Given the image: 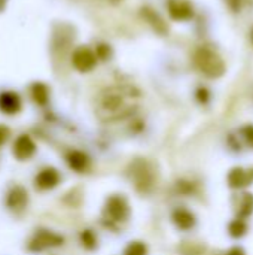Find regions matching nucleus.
I'll return each mask as SVG.
<instances>
[{
  "mask_svg": "<svg viewBox=\"0 0 253 255\" xmlns=\"http://www.w3.org/2000/svg\"><path fill=\"white\" fill-rule=\"evenodd\" d=\"M246 230H248V226H246V223L243 221V220H234L231 224H230V227H228V232H230V235L233 236V238H242L245 233H246Z\"/></svg>",
  "mask_w": 253,
  "mask_h": 255,
  "instance_id": "19",
  "label": "nucleus"
},
{
  "mask_svg": "<svg viewBox=\"0 0 253 255\" xmlns=\"http://www.w3.org/2000/svg\"><path fill=\"white\" fill-rule=\"evenodd\" d=\"M97 61H98L97 55L89 46L81 45V46L75 48L72 52V64L81 73L91 72L97 66Z\"/></svg>",
  "mask_w": 253,
  "mask_h": 255,
  "instance_id": "6",
  "label": "nucleus"
},
{
  "mask_svg": "<svg viewBox=\"0 0 253 255\" xmlns=\"http://www.w3.org/2000/svg\"><path fill=\"white\" fill-rule=\"evenodd\" d=\"M140 93L133 85H112L104 88L95 103V112L101 121H118L130 117L139 102Z\"/></svg>",
  "mask_w": 253,
  "mask_h": 255,
  "instance_id": "1",
  "label": "nucleus"
},
{
  "mask_svg": "<svg viewBox=\"0 0 253 255\" xmlns=\"http://www.w3.org/2000/svg\"><path fill=\"white\" fill-rule=\"evenodd\" d=\"M34 152H36V145H34V142L31 140L30 136L21 134L15 140V143H13V155H15L16 160H19V161L28 160Z\"/></svg>",
  "mask_w": 253,
  "mask_h": 255,
  "instance_id": "12",
  "label": "nucleus"
},
{
  "mask_svg": "<svg viewBox=\"0 0 253 255\" xmlns=\"http://www.w3.org/2000/svg\"><path fill=\"white\" fill-rule=\"evenodd\" d=\"M27 202H28V196H27V191L16 185L13 187L9 194H7V199H6V205L7 208L13 209V211H21L27 206Z\"/></svg>",
  "mask_w": 253,
  "mask_h": 255,
  "instance_id": "14",
  "label": "nucleus"
},
{
  "mask_svg": "<svg viewBox=\"0 0 253 255\" xmlns=\"http://www.w3.org/2000/svg\"><path fill=\"white\" fill-rule=\"evenodd\" d=\"M194 63H195V67L207 78L216 79L225 73V63L222 57L216 51L207 46H201L195 51Z\"/></svg>",
  "mask_w": 253,
  "mask_h": 255,
  "instance_id": "2",
  "label": "nucleus"
},
{
  "mask_svg": "<svg viewBox=\"0 0 253 255\" xmlns=\"http://www.w3.org/2000/svg\"><path fill=\"white\" fill-rule=\"evenodd\" d=\"M30 94H31V99L34 100V103H37L40 106H45L49 100V88L43 82H34L30 88Z\"/></svg>",
  "mask_w": 253,
  "mask_h": 255,
  "instance_id": "17",
  "label": "nucleus"
},
{
  "mask_svg": "<svg viewBox=\"0 0 253 255\" xmlns=\"http://www.w3.org/2000/svg\"><path fill=\"white\" fill-rule=\"evenodd\" d=\"M169 13L176 21H189L194 16V6L188 0H169Z\"/></svg>",
  "mask_w": 253,
  "mask_h": 255,
  "instance_id": "8",
  "label": "nucleus"
},
{
  "mask_svg": "<svg viewBox=\"0 0 253 255\" xmlns=\"http://www.w3.org/2000/svg\"><path fill=\"white\" fill-rule=\"evenodd\" d=\"M110 3H113V4H118L119 1H122V0H109Z\"/></svg>",
  "mask_w": 253,
  "mask_h": 255,
  "instance_id": "29",
  "label": "nucleus"
},
{
  "mask_svg": "<svg viewBox=\"0 0 253 255\" xmlns=\"http://www.w3.org/2000/svg\"><path fill=\"white\" fill-rule=\"evenodd\" d=\"M228 6L231 7L233 12H239L240 6H242V0H227Z\"/></svg>",
  "mask_w": 253,
  "mask_h": 255,
  "instance_id": "26",
  "label": "nucleus"
},
{
  "mask_svg": "<svg viewBox=\"0 0 253 255\" xmlns=\"http://www.w3.org/2000/svg\"><path fill=\"white\" fill-rule=\"evenodd\" d=\"M81 242L85 248L88 250H94L95 245H97V239L94 236V233L91 230H84L82 235H81Z\"/></svg>",
  "mask_w": 253,
  "mask_h": 255,
  "instance_id": "21",
  "label": "nucleus"
},
{
  "mask_svg": "<svg viewBox=\"0 0 253 255\" xmlns=\"http://www.w3.org/2000/svg\"><path fill=\"white\" fill-rule=\"evenodd\" d=\"M130 178L134 182V187L142 193L149 191L151 187L154 185V173L149 164L143 160H137L131 164Z\"/></svg>",
  "mask_w": 253,
  "mask_h": 255,
  "instance_id": "4",
  "label": "nucleus"
},
{
  "mask_svg": "<svg viewBox=\"0 0 253 255\" xmlns=\"http://www.w3.org/2000/svg\"><path fill=\"white\" fill-rule=\"evenodd\" d=\"M64 242V239L51 232V230H37L33 238L30 239V244H28V250L33 251V253H39V251H43V250H48V248H52V247H60L61 244Z\"/></svg>",
  "mask_w": 253,
  "mask_h": 255,
  "instance_id": "7",
  "label": "nucleus"
},
{
  "mask_svg": "<svg viewBox=\"0 0 253 255\" xmlns=\"http://www.w3.org/2000/svg\"><path fill=\"white\" fill-rule=\"evenodd\" d=\"M253 212V194L248 193L243 196V200H242V205H240V209H239V217L240 220L242 218H248L251 214Z\"/></svg>",
  "mask_w": 253,
  "mask_h": 255,
  "instance_id": "18",
  "label": "nucleus"
},
{
  "mask_svg": "<svg viewBox=\"0 0 253 255\" xmlns=\"http://www.w3.org/2000/svg\"><path fill=\"white\" fill-rule=\"evenodd\" d=\"M67 164H69V167L72 170L82 173V172H85L88 169L89 158H88V155H85L81 151H72V152L67 154Z\"/></svg>",
  "mask_w": 253,
  "mask_h": 255,
  "instance_id": "15",
  "label": "nucleus"
},
{
  "mask_svg": "<svg viewBox=\"0 0 253 255\" xmlns=\"http://www.w3.org/2000/svg\"><path fill=\"white\" fill-rule=\"evenodd\" d=\"M9 137V128L6 126H0V146L7 140Z\"/></svg>",
  "mask_w": 253,
  "mask_h": 255,
  "instance_id": "25",
  "label": "nucleus"
},
{
  "mask_svg": "<svg viewBox=\"0 0 253 255\" xmlns=\"http://www.w3.org/2000/svg\"><path fill=\"white\" fill-rule=\"evenodd\" d=\"M58 182H60V173L52 167L40 170L37 173V176L34 178V185L39 190H51V188L57 187Z\"/></svg>",
  "mask_w": 253,
  "mask_h": 255,
  "instance_id": "13",
  "label": "nucleus"
},
{
  "mask_svg": "<svg viewBox=\"0 0 253 255\" xmlns=\"http://www.w3.org/2000/svg\"><path fill=\"white\" fill-rule=\"evenodd\" d=\"M140 15H142V18L152 27V30H154L155 33H158V34H161V36H166V34H167L169 27H167L166 21L163 19V16H161L155 9H152V7H149V6H145V7H142Z\"/></svg>",
  "mask_w": 253,
  "mask_h": 255,
  "instance_id": "11",
  "label": "nucleus"
},
{
  "mask_svg": "<svg viewBox=\"0 0 253 255\" xmlns=\"http://www.w3.org/2000/svg\"><path fill=\"white\" fill-rule=\"evenodd\" d=\"M251 42H252V45H253V27H252V30H251Z\"/></svg>",
  "mask_w": 253,
  "mask_h": 255,
  "instance_id": "30",
  "label": "nucleus"
},
{
  "mask_svg": "<svg viewBox=\"0 0 253 255\" xmlns=\"http://www.w3.org/2000/svg\"><path fill=\"white\" fill-rule=\"evenodd\" d=\"M75 40V28L69 24H60L54 27L51 51L55 58H63Z\"/></svg>",
  "mask_w": 253,
  "mask_h": 255,
  "instance_id": "3",
  "label": "nucleus"
},
{
  "mask_svg": "<svg viewBox=\"0 0 253 255\" xmlns=\"http://www.w3.org/2000/svg\"><path fill=\"white\" fill-rule=\"evenodd\" d=\"M146 245L142 242H131L125 250V255H146Z\"/></svg>",
  "mask_w": 253,
  "mask_h": 255,
  "instance_id": "22",
  "label": "nucleus"
},
{
  "mask_svg": "<svg viewBox=\"0 0 253 255\" xmlns=\"http://www.w3.org/2000/svg\"><path fill=\"white\" fill-rule=\"evenodd\" d=\"M240 133H242L245 142H246L251 148H253V124L243 126V127L240 128Z\"/></svg>",
  "mask_w": 253,
  "mask_h": 255,
  "instance_id": "23",
  "label": "nucleus"
},
{
  "mask_svg": "<svg viewBox=\"0 0 253 255\" xmlns=\"http://www.w3.org/2000/svg\"><path fill=\"white\" fill-rule=\"evenodd\" d=\"M227 255H246V254H245V251H243L240 247H234V248H231V250L228 251V254Z\"/></svg>",
  "mask_w": 253,
  "mask_h": 255,
  "instance_id": "27",
  "label": "nucleus"
},
{
  "mask_svg": "<svg viewBox=\"0 0 253 255\" xmlns=\"http://www.w3.org/2000/svg\"><path fill=\"white\" fill-rule=\"evenodd\" d=\"M209 99H210V93H209V90H207V88H204V87H200V88L197 90V100H198L200 103H207V102H209Z\"/></svg>",
  "mask_w": 253,
  "mask_h": 255,
  "instance_id": "24",
  "label": "nucleus"
},
{
  "mask_svg": "<svg viewBox=\"0 0 253 255\" xmlns=\"http://www.w3.org/2000/svg\"><path fill=\"white\" fill-rule=\"evenodd\" d=\"M95 55H97V60H101V61H107V60H110V57H112V54H113V51H112V46L109 45V43H98L97 46H95Z\"/></svg>",
  "mask_w": 253,
  "mask_h": 255,
  "instance_id": "20",
  "label": "nucleus"
},
{
  "mask_svg": "<svg viewBox=\"0 0 253 255\" xmlns=\"http://www.w3.org/2000/svg\"><path fill=\"white\" fill-rule=\"evenodd\" d=\"M103 215L110 223H124V221H127V218L130 215L127 200L124 197H121V196L109 197L107 202H106Z\"/></svg>",
  "mask_w": 253,
  "mask_h": 255,
  "instance_id": "5",
  "label": "nucleus"
},
{
  "mask_svg": "<svg viewBox=\"0 0 253 255\" xmlns=\"http://www.w3.org/2000/svg\"><path fill=\"white\" fill-rule=\"evenodd\" d=\"M22 102L16 91H1L0 93V111L6 115H15L21 111Z\"/></svg>",
  "mask_w": 253,
  "mask_h": 255,
  "instance_id": "9",
  "label": "nucleus"
},
{
  "mask_svg": "<svg viewBox=\"0 0 253 255\" xmlns=\"http://www.w3.org/2000/svg\"><path fill=\"white\" fill-rule=\"evenodd\" d=\"M253 184V169L246 170L242 167H234L228 173V185L234 190L245 188Z\"/></svg>",
  "mask_w": 253,
  "mask_h": 255,
  "instance_id": "10",
  "label": "nucleus"
},
{
  "mask_svg": "<svg viewBox=\"0 0 253 255\" xmlns=\"http://www.w3.org/2000/svg\"><path fill=\"white\" fill-rule=\"evenodd\" d=\"M173 221L180 230H191L195 226V217L186 209H176L173 212Z\"/></svg>",
  "mask_w": 253,
  "mask_h": 255,
  "instance_id": "16",
  "label": "nucleus"
},
{
  "mask_svg": "<svg viewBox=\"0 0 253 255\" xmlns=\"http://www.w3.org/2000/svg\"><path fill=\"white\" fill-rule=\"evenodd\" d=\"M7 1H9V0H0V13L4 12V9H6V6H7Z\"/></svg>",
  "mask_w": 253,
  "mask_h": 255,
  "instance_id": "28",
  "label": "nucleus"
}]
</instances>
